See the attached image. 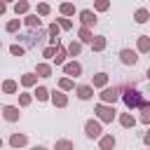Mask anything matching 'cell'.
<instances>
[{
  "label": "cell",
  "mask_w": 150,
  "mask_h": 150,
  "mask_svg": "<svg viewBox=\"0 0 150 150\" xmlns=\"http://www.w3.org/2000/svg\"><path fill=\"white\" fill-rule=\"evenodd\" d=\"M80 21H82L84 28L94 26V23H96V12H94V9H82V12H80Z\"/></svg>",
  "instance_id": "7a4b0ae2"
},
{
  "label": "cell",
  "mask_w": 150,
  "mask_h": 150,
  "mask_svg": "<svg viewBox=\"0 0 150 150\" xmlns=\"http://www.w3.org/2000/svg\"><path fill=\"white\" fill-rule=\"evenodd\" d=\"M120 122H122L124 127H134V124H136V120H134L131 115H122V117H120Z\"/></svg>",
  "instance_id": "f1b7e54d"
},
{
  "label": "cell",
  "mask_w": 150,
  "mask_h": 150,
  "mask_svg": "<svg viewBox=\"0 0 150 150\" xmlns=\"http://www.w3.org/2000/svg\"><path fill=\"white\" fill-rule=\"evenodd\" d=\"M91 94H94V91H91V87H87V84H84V87H77V96H80L82 101L91 98Z\"/></svg>",
  "instance_id": "7c38bea8"
},
{
  "label": "cell",
  "mask_w": 150,
  "mask_h": 150,
  "mask_svg": "<svg viewBox=\"0 0 150 150\" xmlns=\"http://www.w3.org/2000/svg\"><path fill=\"white\" fill-rule=\"evenodd\" d=\"M38 82V75H23L21 77V84H26V87H30V84H35Z\"/></svg>",
  "instance_id": "4316f807"
},
{
  "label": "cell",
  "mask_w": 150,
  "mask_h": 150,
  "mask_svg": "<svg viewBox=\"0 0 150 150\" xmlns=\"http://www.w3.org/2000/svg\"><path fill=\"white\" fill-rule=\"evenodd\" d=\"M84 129H87V136H89V138H101V131H103V129H101V124H98V122L89 120V122L84 124Z\"/></svg>",
  "instance_id": "277c9868"
},
{
  "label": "cell",
  "mask_w": 150,
  "mask_h": 150,
  "mask_svg": "<svg viewBox=\"0 0 150 150\" xmlns=\"http://www.w3.org/2000/svg\"><path fill=\"white\" fill-rule=\"evenodd\" d=\"M105 82H108V75L105 73H98L94 77V87H105Z\"/></svg>",
  "instance_id": "603a6c76"
},
{
  "label": "cell",
  "mask_w": 150,
  "mask_h": 150,
  "mask_svg": "<svg viewBox=\"0 0 150 150\" xmlns=\"http://www.w3.org/2000/svg\"><path fill=\"white\" fill-rule=\"evenodd\" d=\"M2 91H5V94H14V91H16V82H14V80L2 82Z\"/></svg>",
  "instance_id": "44dd1931"
},
{
  "label": "cell",
  "mask_w": 150,
  "mask_h": 150,
  "mask_svg": "<svg viewBox=\"0 0 150 150\" xmlns=\"http://www.w3.org/2000/svg\"><path fill=\"white\" fill-rule=\"evenodd\" d=\"M148 77H150V70H148Z\"/></svg>",
  "instance_id": "ab89813d"
},
{
  "label": "cell",
  "mask_w": 150,
  "mask_h": 150,
  "mask_svg": "<svg viewBox=\"0 0 150 150\" xmlns=\"http://www.w3.org/2000/svg\"><path fill=\"white\" fill-rule=\"evenodd\" d=\"M63 70H66V75H80V73H82V66H80L77 61H70V63L63 66Z\"/></svg>",
  "instance_id": "52a82bcc"
},
{
  "label": "cell",
  "mask_w": 150,
  "mask_h": 150,
  "mask_svg": "<svg viewBox=\"0 0 150 150\" xmlns=\"http://www.w3.org/2000/svg\"><path fill=\"white\" fill-rule=\"evenodd\" d=\"M23 23L30 26V28H40V19H38V14H28V16L23 19Z\"/></svg>",
  "instance_id": "8fae6325"
},
{
  "label": "cell",
  "mask_w": 150,
  "mask_h": 150,
  "mask_svg": "<svg viewBox=\"0 0 150 150\" xmlns=\"http://www.w3.org/2000/svg\"><path fill=\"white\" fill-rule=\"evenodd\" d=\"M143 141H145V143H148V145H150V131H148V134H145V138H143Z\"/></svg>",
  "instance_id": "74e56055"
},
{
  "label": "cell",
  "mask_w": 150,
  "mask_h": 150,
  "mask_svg": "<svg viewBox=\"0 0 150 150\" xmlns=\"http://www.w3.org/2000/svg\"><path fill=\"white\" fill-rule=\"evenodd\" d=\"M80 40H82V42H94V35H91V30L82 26V28H80Z\"/></svg>",
  "instance_id": "2e32d148"
},
{
  "label": "cell",
  "mask_w": 150,
  "mask_h": 150,
  "mask_svg": "<svg viewBox=\"0 0 150 150\" xmlns=\"http://www.w3.org/2000/svg\"><path fill=\"white\" fill-rule=\"evenodd\" d=\"M101 98H103L105 103H115V98H117V89H115V87H112V89H110V87L103 89V91H101Z\"/></svg>",
  "instance_id": "ba28073f"
},
{
  "label": "cell",
  "mask_w": 150,
  "mask_h": 150,
  "mask_svg": "<svg viewBox=\"0 0 150 150\" xmlns=\"http://www.w3.org/2000/svg\"><path fill=\"white\" fill-rule=\"evenodd\" d=\"M138 52H150V38L148 35H141L138 38Z\"/></svg>",
  "instance_id": "9a60e30c"
},
{
  "label": "cell",
  "mask_w": 150,
  "mask_h": 150,
  "mask_svg": "<svg viewBox=\"0 0 150 150\" xmlns=\"http://www.w3.org/2000/svg\"><path fill=\"white\" fill-rule=\"evenodd\" d=\"M38 75H40V77H49V75H52V68H49L47 63H40V66H38Z\"/></svg>",
  "instance_id": "7402d4cb"
},
{
  "label": "cell",
  "mask_w": 150,
  "mask_h": 150,
  "mask_svg": "<svg viewBox=\"0 0 150 150\" xmlns=\"http://www.w3.org/2000/svg\"><path fill=\"white\" fill-rule=\"evenodd\" d=\"M49 12H52V7H49L47 2H40V5H38V16H47Z\"/></svg>",
  "instance_id": "d4e9b609"
},
{
  "label": "cell",
  "mask_w": 150,
  "mask_h": 150,
  "mask_svg": "<svg viewBox=\"0 0 150 150\" xmlns=\"http://www.w3.org/2000/svg\"><path fill=\"white\" fill-rule=\"evenodd\" d=\"M26 141H28V138H26L23 134H14V136L9 138V143H12L14 148H21V145H26Z\"/></svg>",
  "instance_id": "30bf717a"
},
{
  "label": "cell",
  "mask_w": 150,
  "mask_h": 150,
  "mask_svg": "<svg viewBox=\"0 0 150 150\" xmlns=\"http://www.w3.org/2000/svg\"><path fill=\"white\" fill-rule=\"evenodd\" d=\"M59 84H61V89H73V80H70V77H63Z\"/></svg>",
  "instance_id": "4dcf8cb0"
},
{
  "label": "cell",
  "mask_w": 150,
  "mask_h": 150,
  "mask_svg": "<svg viewBox=\"0 0 150 150\" xmlns=\"http://www.w3.org/2000/svg\"><path fill=\"white\" fill-rule=\"evenodd\" d=\"M59 26H61V28H66V30H68V28H70V26H73V23H70V19H66V16H61V19H59Z\"/></svg>",
  "instance_id": "1f68e13d"
},
{
  "label": "cell",
  "mask_w": 150,
  "mask_h": 150,
  "mask_svg": "<svg viewBox=\"0 0 150 150\" xmlns=\"http://www.w3.org/2000/svg\"><path fill=\"white\" fill-rule=\"evenodd\" d=\"M115 148V138L112 136H101V150H110Z\"/></svg>",
  "instance_id": "5bb4252c"
},
{
  "label": "cell",
  "mask_w": 150,
  "mask_h": 150,
  "mask_svg": "<svg viewBox=\"0 0 150 150\" xmlns=\"http://www.w3.org/2000/svg\"><path fill=\"white\" fill-rule=\"evenodd\" d=\"M30 103V96L28 94H21V105H28Z\"/></svg>",
  "instance_id": "d590c367"
},
{
  "label": "cell",
  "mask_w": 150,
  "mask_h": 150,
  "mask_svg": "<svg viewBox=\"0 0 150 150\" xmlns=\"http://www.w3.org/2000/svg\"><path fill=\"white\" fill-rule=\"evenodd\" d=\"M54 61H56V63H63V61H66V49H63V47H56V54H54Z\"/></svg>",
  "instance_id": "484cf974"
},
{
  "label": "cell",
  "mask_w": 150,
  "mask_h": 150,
  "mask_svg": "<svg viewBox=\"0 0 150 150\" xmlns=\"http://www.w3.org/2000/svg\"><path fill=\"white\" fill-rule=\"evenodd\" d=\"M61 14H63V16L75 14V5H73V2H63V5H61Z\"/></svg>",
  "instance_id": "ac0fdd59"
},
{
  "label": "cell",
  "mask_w": 150,
  "mask_h": 150,
  "mask_svg": "<svg viewBox=\"0 0 150 150\" xmlns=\"http://www.w3.org/2000/svg\"><path fill=\"white\" fill-rule=\"evenodd\" d=\"M52 101H54V105H61V108L68 103V98H66L61 91H54V94H52Z\"/></svg>",
  "instance_id": "4fadbf2b"
},
{
  "label": "cell",
  "mask_w": 150,
  "mask_h": 150,
  "mask_svg": "<svg viewBox=\"0 0 150 150\" xmlns=\"http://www.w3.org/2000/svg\"><path fill=\"white\" fill-rule=\"evenodd\" d=\"M14 12H16V14H26V12H28V2H26V0L16 2V5H14Z\"/></svg>",
  "instance_id": "cb8c5ba5"
},
{
  "label": "cell",
  "mask_w": 150,
  "mask_h": 150,
  "mask_svg": "<svg viewBox=\"0 0 150 150\" xmlns=\"http://www.w3.org/2000/svg\"><path fill=\"white\" fill-rule=\"evenodd\" d=\"M80 52H82V45H80V42H75V40H73V42H70V45H68V54H70V56H77V54H80Z\"/></svg>",
  "instance_id": "ffe728a7"
},
{
  "label": "cell",
  "mask_w": 150,
  "mask_h": 150,
  "mask_svg": "<svg viewBox=\"0 0 150 150\" xmlns=\"http://www.w3.org/2000/svg\"><path fill=\"white\" fill-rule=\"evenodd\" d=\"M120 56H122V63H127V66H134V63L138 61V56H136V52H134V49H122V52H120Z\"/></svg>",
  "instance_id": "5b68a950"
},
{
  "label": "cell",
  "mask_w": 150,
  "mask_h": 150,
  "mask_svg": "<svg viewBox=\"0 0 150 150\" xmlns=\"http://www.w3.org/2000/svg\"><path fill=\"white\" fill-rule=\"evenodd\" d=\"M0 145H2V141H0Z\"/></svg>",
  "instance_id": "60d3db41"
},
{
  "label": "cell",
  "mask_w": 150,
  "mask_h": 150,
  "mask_svg": "<svg viewBox=\"0 0 150 150\" xmlns=\"http://www.w3.org/2000/svg\"><path fill=\"white\" fill-rule=\"evenodd\" d=\"M124 103H127L129 108H145V105H148V103L143 101L141 91H136V89H127V91H124Z\"/></svg>",
  "instance_id": "6da1fadb"
},
{
  "label": "cell",
  "mask_w": 150,
  "mask_h": 150,
  "mask_svg": "<svg viewBox=\"0 0 150 150\" xmlns=\"http://www.w3.org/2000/svg\"><path fill=\"white\" fill-rule=\"evenodd\" d=\"M33 150H45V148H42V145H35V148H33Z\"/></svg>",
  "instance_id": "f35d334b"
},
{
  "label": "cell",
  "mask_w": 150,
  "mask_h": 150,
  "mask_svg": "<svg viewBox=\"0 0 150 150\" xmlns=\"http://www.w3.org/2000/svg\"><path fill=\"white\" fill-rule=\"evenodd\" d=\"M5 9H7V5H5V2H0V14H2Z\"/></svg>",
  "instance_id": "8d00e7d4"
},
{
  "label": "cell",
  "mask_w": 150,
  "mask_h": 150,
  "mask_svg": "<svg viewBox=\"0 0 150 150\" xmlns=\"http://www.w3.org/2000/svg\"><path fill=\"white\" fill-rule=\"evenodd\" d=\"M56 150H73L70 141H56Z\"/></svg>",
  "instance_id": "f546056e"
},
{
  "label": "cell",
  "mask_w": 150,
  "mask_h": 150,
  "mask_svg": "<svg viewBox=\"0 0 150 150\" xmlns=\"http://www.w3.org/2000/svg\"><path fill=\"white\" fill-rule=\"evenodd\" d=\"M19 26H21V19H12V21H7V33H16L19 30Z\"/></svg>",
  "instance_id": "d6986e66"
},
{
  "label": "cell",
  "mask_w": 150,
  "mask_h": 150,
  "mask_svg": "<svg viewBox=\"0 0 150 150\" xmlns=\"http://www.w3.org/2000/svg\"><path fill=\"white\" fill-rule=\"evenodd\" d=\"M134 19H136V23H145V21L150 19V9H145V7H141V9H136V14H134Z\"/></svg>",
  "instance_id": "9c48e42d"
},
{
  "label": "cell",
  "mask_w": 150,
  "mask_h": 150,
  "mask_svg": "<svg viewBox=\"0 0 150 150\" xmlns=\"http://www.w3.org/2000/svg\"><path fill=\"white\" fill-rule=\"evenodd\" d=\"M54 54H56V47H47V49H45V56H47V59H54Z\"/></svg>",
  "instance_id": "e575fe53"
},
{
  "label": "cell",
  "mask_w": 150,
  "mask_h": 150,
  "mask_svg": "<svg viewBox=\"0 0 150 150\" xmlns=\"http://www.w3.org/2000/svg\"><path fill=\"white\" fill-rule=\"evenodd\" d=\"M9 52H12L14 56H21V54H23V47H19V45H12V49H9Z\"/></svg>",
  "instance_id": "d6a6232c"
},
{
  "label": "cell",
  "mask_w": 150,
  "mask_h": 150,
  "mask_svg": "<svg viewBox=\"0 0 150 150\" xmlns=\"http://www.w3.org/2000/svg\"><path fill=\"white\" fill-rule=\"evenodd\" d=\"M108 7H110V5H108L105 0H101V2H96V9H98V12H105Z\"/></svg>",
  "instance_id": "836d02e7"
},
{
  "label": "cell",
  "mask_w": 150,
  "mask_h": 150,
  "mask_svg": "<svg viewBox=\"0 0 150 150\" xmlns=\"http://www.w3.org/2000/svg\"><path fill=\"white\" fill-rule=\"evenodd\" d=\"M91 49H96V52H101V49H105V38H103V35H98V38H94V42H91Z\"/></svg>",
  "instance_id": "e0dca14e"
},
{
  "label": "cell",
  "mask_w": 150,
  "mask_h": 150,
  "mask_svg": "<svg viewBox=\"0 0 150 150\" xmlns=\"http://www.w3.org/2000/svg\"><path fill=\"white\" fill-rule=\"evenodd\" d=\"M96 112H98V117L103 120V122H112V117H115V108H110V105H96Z\"/></svg>",
  "instance_id": "3957f363"
},
{
  "label": "cell",
  "mask_w": 150,
  "mask_h": 150,
  "mask_svg": "<svg viewBox=\"0 0 150 150\" xmlns=\"http://www.w3.org/2000/svg\"><path fill=\"white\" fill-rule=\"evenodd\" d=\"M35 96H38L40 101H47V98H49V91H47L45 87H38V89H35Z\"/></svg>",
  "instance_id": "83f0119b"
},
{
  "label": "cell",
  "mask_w": 150,
  "mask_h": 150,
  "mask_svg": "<svg viewBox=\"0 0 150 150\" xmlns=\"http://www.w3.org/2000/svg\"><path fill=\"white\" fill-rule=\"evenodd\" d=\"M2 115H5L7 122H16V120H19V108H14V105H5V108H2Z\"/></svg>",
  "instance_id": "8992f818"
}]
</instances>
